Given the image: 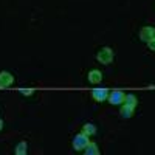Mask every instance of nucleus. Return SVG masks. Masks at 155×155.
<instances>
[{"instance_id":"obj_2","label":"nucleus","mask_w":155,"mask_h":155,"mask_svg":"<svg viewBox=\"0 0 155 155\" xmlns=\"http://www.w3.org/2000/svg\"><path fill=\"white\" fill-rule=\"evenodd\" d=\"M88 143H90V141H88L87 135L85 134H79V135H76L74 140H73V149L78 150V152H81V150H84L87 147Z\"/></svg>"},{"instance_id":"obj_16","label":"nucleus","mask_w":155,"mask_h":155,"mask_svg":"<svg viewBox=\"0 0 155 155\" xmlns=\"http://www.w3.org/2000/svg\"><path fill=\"white\" fill-rule=\"evenodd\" d=\"M0 88H2V85H0Z\"/></svg>"},{"instance_id":"obj_8","label":"nucleus","mask_w":155,"mask_h":155,"mask_svg":"<svg viewBox=\"0 0 155 155\" xmlns=\"http://www.w3.org/2000/svg\"><path fill=\"white\" fill-rule=\"evenodd\" d=\"M134 110H135V107L127 106V104H123L121 109H120V113H121L123 118H132V116H134Z\"/></svg>"},{"instance_id":"obj_10","label":"nucleus","mask_w":155,"mask_h":155,"mask_svg":"<svg viewBox=\"0 0 155 155\" xmlns=\"http://www.w3.org/2000/svg\"><path fill=\"white\" fill-rule=\"evenodd\" d=\"M84 152H85L87 155H98V153H99V149H98L96 143H88L87 147L84 149Z\"/></svg>"},{"instance_id":"obj_9","label":"nucleus","mask_w":155,"mask_h":155,"mask_svg":"<svg viewBox=\"0 0 155 155\" xmlns=\"http://www.w3.org/2000/svg\"><path fill=\"white\" fill-rule=\"evenodd\" d=\"M14 152H16V155H25V153H27V152H28V144H27V141H20V143L16 146Z\"/></svg>"},{"instance_id":"obj_15","label":"nucleus","mask_w":155,"mask_h":155,"mask_svg":"<svg viewBox=\"0 0 155 155\" xmlns=\"http://www.w3.org/2000/svg\"><path fill=\"white\" fill-rule=\"evenodd\" d=\"M3 129V120H0V130Z\"/></svg>"},{"instance_id":"obj_7","label":"nucleus","mask_w":155,"mask_h":155,"mask_svg":"<svg viewBox=\"0 0 155 155\" xmlns=\"http://www.w3.org/2000/svg\"><path fill=\"white\" fill-rule=\"evenodd\" d=\"M101 81H102V73L99 70L88 71V82L90 84H99Z\"/></svg>"},{"instance_id":"obj_6","label":"nucleus","mask_w":155,"mask_h":155,"mask_svg":"<svg viewBox=\"0 0 155 155\" xmlns=\"http://www.w3.org/2000/svg\"><path fill=\"white\" fill-rule=\"evenodd\" d=\"M153 36H155V28L153 27H144L140 31V39L143 42H149Z\"/></svg>"},{"instance_id":"obj_5","label":"nucleus","mask_w":155,"mask_h":155,"mask_svg":"<svg viewBox=\"0 0 155 155\" xmlns=\"http://www.w3.org/2000/svg\"><path fill=\"white\" fill-rule=\"evenodd\" d=\"M12 82H14V76L9 71H0V85H2V88H8L9 85H12Z\"/></svg>"},{"instance_id":"obj_11","label":"nucleus","mask_w":155,"mask_h":155,"mask_svg":"<svg viewBox=\"0 0 155 155\" xmlns=\"http://www.w3.org/2000/svg\"><path fill=\"white\" fill-rule=\"evenodd\" d=\"M123 104H127V106H132V107H137V104H138V99H137V96L135 95H132V93H129L126 98H124V102Z\"/></svg>"},{"instance_id":"obj_4","label":"nucleus","mask_w":155,"mask_h":155,"mask_svg":"<svg viewBox=\"0 0 155 155\" xmlns=\"http://www.w3.org/2000/svg\"><path fill=\"white\" fill-rule=\"evenodd\" d=\"M109 93H110V92H109L107 88H93V90H92V96H93V99L98 101V102L107 101Z\"/></svg>"},{"instance_id":"obj_3","label":"nucleus","mask_w":155,"mask_h":155,"mask_svg":"<svg viewBox=\"0 0 155 155\" xmlns=\"http://www.w3.org/2000/svg\"><path fill=\"white\" fill-rule=\"evenodd\" d=\"M124 98H126V95L121 92V90H113V92L109 93L107 101L110 102L112 106H120V104H123V102H124Z\"/></svg>"},{"instance_id":"obj_12","label":"nucleus","mask_w":155,"mask_h":155,"mask_svg":"<svg viewBox=\"0 0 155 155\" xmlns=\"http://www.w3.org/2000/svg\"><path fill=\"white\" fill-rule=\"evenodd\" d=\"M95 132H96V127H95L93 124H90V123L84 124V127H82V134H85L87 137H92V135H95Z\"/></svg>"},{"instance_id":"obj_14","label":"nucleus","mask_w":155,"mask_h":155,"mask_svg":"<svg viewBox=\"0 0 155 155\" xmlns=\"http://www.w3.org/2000/svg\"><path fill=\"white\" fill-rule=\"evenodd\" d=\"M147 45H149V48H150L152 51H155V36H153V37L150 39L149 42H147Z\"/></svg>"},{"instance_id":"obj_1","label":"nucleus","mask_w":155,"mask_h":155,"mask_svg":"<svg viewBox=\"0 0 155 155\" xmlns=\"http://www.w3.org/2000/svg\"><path fill=\"white\" fill-rule=\"evenodd\" d=\"M96 59H98V62H101V64H104V65H107V64H110V62L113 61V50L109 48V47L101 48V50H99V53L96 54Z\"/></svg>"},{"instance_id":"obj_13","label":"nucleus","mask_w":155,"mask_h":155,"mask_svg":"<svg viewBox=\"0 0 155 155\" xmlns=\"http://www.w3.org/2000/svg\"><path fill=\"white\" fill-rule=\"evenodd\" d=\"M20 93L25 95V96H31L34 93V90L33 88H20Z\"/></svg>"}]
</instances>
